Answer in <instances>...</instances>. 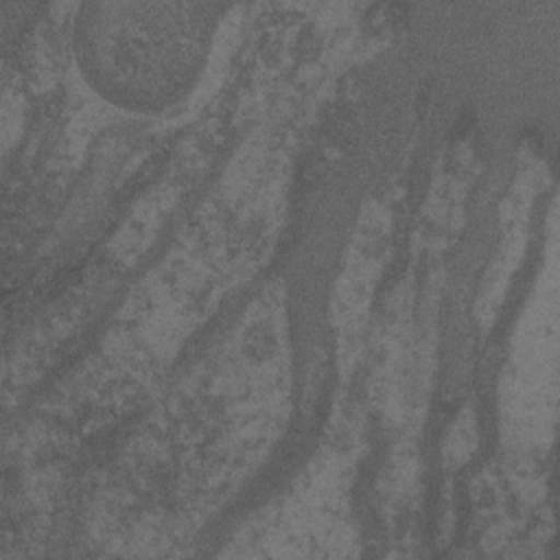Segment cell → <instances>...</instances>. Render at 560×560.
Segmentation results:
<instances>
[{"mask_svg": "<svg viewBox=\"0 0 560 560\" xmlns=\"http://www.w3.org/2000/svg\"><path fill=\"white\" fill-rule=\"evenodd\" d=\"M223 4L94 2L74 18L85 81L116 107L162 112L199 81Z\"/></svg>", "mask_w": 560, "mask_h": 560, "instance_id": "obj_1", "label": "cell"}]
</instances>
